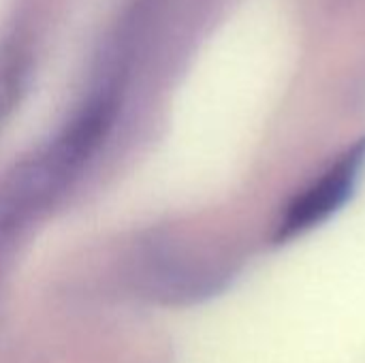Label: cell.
I'll return each mask as SVG.
<instances>
[{"label":"cell","mask_w":365,"mask_h":363,"mask_svg":"<svg viewBox=\"0 0 365 363\" xmlns=\"http://www.w3.org/2000/svg\"><path fill=\"white\" fill-rule=\"evenodd\" d=\"M365 175V135L334 154L291 199L280 208L272 242L291 244L338 216L357 195Z\"/></svg>","instance_id":"cell-1"}]
</instances>
